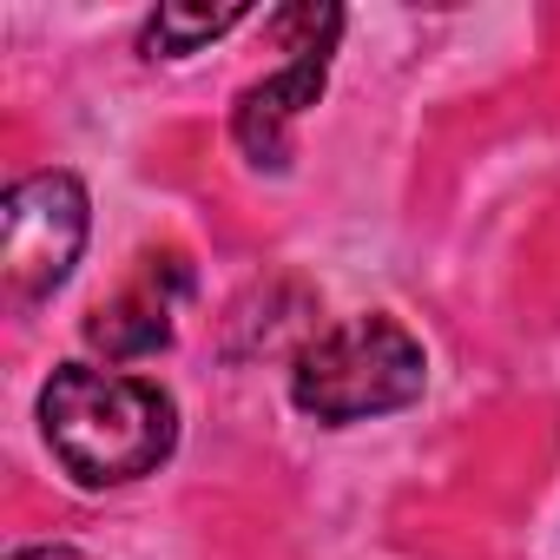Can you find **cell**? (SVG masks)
<instances>
[{"label":"cell","mask_w":560,"mask_h":560,"mask_svg":"<svg viewBox=\"0 0 560 560\" xmlns=\"http://www.w3.org/2000/svg\"><path fill=\"white\" fill-rule=\"evenodd\" d=\"M422 376H429L422 343L396 317H343L304 343L291 396L317 422H363L409 409L422 396Z\"/></svg>","instance_id":"2"},{"label":"cell","mask_w":560,"mask_h":560,"mask_svg":"<svg viewBox=\"0 0 560 560\" xmlns=\"http://www.w3.org/2000/svg\"><path fill=\"white\" fill-rule=\"evenodd\" d=\"M244 14H250V8H159V14H152V27H145V54L178 60V54H191V47H205V40L231 34Z\"/></svg>","instance_id":"6"},{"label":"cell","mask_w":560,"mask_h":560,"mask_svg":"<svg viewBox=\"0 0 560 560\" xmlns=\"http://www.w3.org/2000/svg\"><path fill=\"white\" fill-rule=\"evenodd\" d=\"M40 422H47V442H54L60 468L86 488L139 481L178 442V409L159 383L93 370V363L54 370V383L40 389Z\"/></svg>","instance_id":"1"},{"label":"cell","mask_w":560,"mask_h":560,"mask_svg":"<svg viewBox=\"0 0 560 560\" xmlns=\"http://www.w3.org/2000/svg\"><path fill=\"white\" fill-rule=\"evenodd\" d=\"M8 560H86V553H73V547H21Z\"/></svg>","instance_id":"7"},{"label":"cell","mask_w":560,"mask_h":560,"mask_svg":"<svg viewBox=\"0 0 560 560\" xmlns=\"http://www.w3.org/2000/svg\"><path fill=\"white\" fill-rule=\"evenodd\" d=\"M277 27V40H284V54H291V67L284 73H270V80H257L244 100H237V145L257 159V165H284L291 159V126H298V113L304 106H317V93H324V67H330V40H337V27H343V14L337 8H284V14H270Z\"/></svg>","instance_id":"4"},{"label":"cell","mask_w":560,"mask_h":560,"mask_svg":"<svg viewBox=\"0 0 560 560\" xmlns=\"http://www.w3.org/2000/svg\"><path fill=\"white\" fill-rule=\"evenodd\" d=\"M86 250V191L73 172H34L0 198V277L14 298L60 291Z\"/></svg>","instance_id":"3"},{"label":"cell","mask_w":560,"mask_h":560,"mask_svg":"<svg viewBox=\"0 0 560 560\" xmlns=\"http://www.w3.org/2000/svg\"><path fill=\"white\" fill-rule=\"evenodd\" d=\"M185 291V264L178 257H145L126 284L86 317V343L106 350L113 363H132V357H152L172 343V304Z\"/></svg>","instance_id":"5"}]
</instances>
